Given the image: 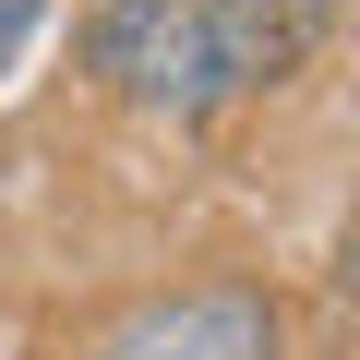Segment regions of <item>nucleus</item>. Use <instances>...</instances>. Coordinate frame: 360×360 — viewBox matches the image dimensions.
Masks as SVG:
<instances>
[{
    "mask_svg": "<svg viewBox=\"0 0 360 360\" xmlns=\"http://www.w3.org/2000/svg\"><path fill=\"white\" fill-rule=\"evenodd\" d=\"M37 13H49V0H0V72H13V49L37 37Z\"/></svg>",
    "mask_w": 360,
    "mask_h": 360,
    "instance_id": "nucleus-4",
    "label": "nucleus"
},
{
    "mask_svg": "<svg viewBox=\"0 0 360 360\" xmlns=\"http://www.w3.org/2000/svg\"><path fill=\"white\" fill-rule=\"evenodd\" d=\"M336 25V0H193V108L288 84Z\"/></svg>",
    "mask_w": 360,
    "mask_h": 360,
    "instance_id": "nucleus-1",
    "label": "nucleus"
},
{
    "mask_svg": "<svg viewBox=\"0 0 360 360\" xmlns=\"http://www.w3.org/2000/svg\"><path fill=\"white\" fill-rule=\"evenodd\" d=\"M96 60L156 96V108H193V0H108L96 13Z\"/></svg>",
    "mask_w": 360,
    "mask_h": 360,
    "instance_id": "nucleus-3",
    "label": "nucleus"
},
{
    "mask_svg": "<svg viewBox=\"0 0 360 360\" xmlns=\"http://www.w3.org/2000/svg\"><path fill=\"white\" fill-rule=\"evenodd\" d=\"M96 360H276V312L264 288H180V300H144Z\"/></svg>",
    "mask_w": 360,
    "mask_h": 360,
    "instance_id": "nucleus-2",
    "label": "nucleus"
}]
</instances>
